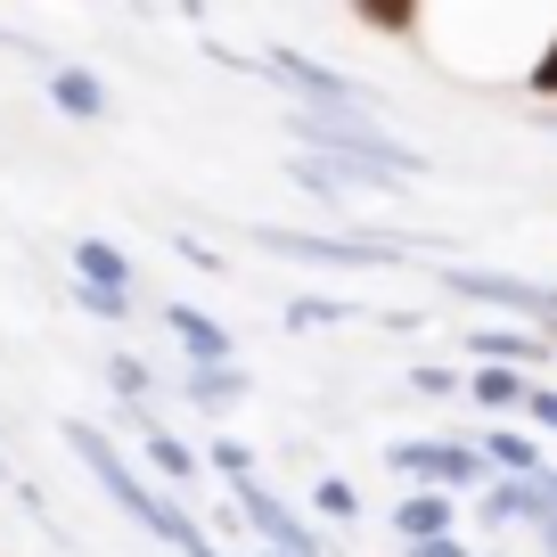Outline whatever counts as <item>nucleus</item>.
I'll list each match as a JSON object with an SVG mask.
<instances>
[{"label":"nucleus","mask_w":557,"mask_h":557,"mask_svg":"<svg viewBox=\"0 0 557 557\" xmlns=\"http://www.w3.org/2000/svg\"><path fill=\"white\" fill-rule=\"evenodd\" d=\"M107 385H115L123 410H148V394H157V369L139 361V352H107Z\"/></svg>","instance_id":"obj_19"},{"label":"nucleus","mask_w":557,"mask_h":557,"mask_svg":"<svg viewBox=\"0 0 557 557\" xmlns=\"http://www.w3.org/2000/svg\"><path fill=\"white\" fill-rule=\"evenodd\" d=\"M541 508H557V459H549V475H541Z\"/></svg>","instance_id":"obj_31"},{"label":"nucleus","mask_w":557,"mask_h":557,"mask_svg":"<svg viewBox=\"0 0 557 557\" xmlns=\"http://www.w3.org/2000/svg\"><path fill=\"white\" fill-rule=\"evenodd\" d=\"M401 385H410V394H426V401H451V394H468V377H451V369H435V361H418Z\"/></svg>","instance_id":"obj_22"},{"label":"nucleus","mask_w":557,"mask_h":557,"mask_svg":"<svg viewBox=\"0 0 557 557\" xmlns=\"http://www.w3.org/2000/svg\"><path fill=\"white\" fill-rule=\"evenodd\" d=\"M345 320H361L345 296H287V329H345Z\"/></svg>","instance_id":"obj_20"},{"label":"nucleus","mask_w":557,"mask_h":557,"mask_svg":"<svg viewBox=\"0 0 557 557\" xmlns=\"http://www.w3.org/2000/svg\"><path fill=\"white\" fill-rule=\"evenodd\" d=\"M312 508H320V524H361V492H352L345 475H320V484H312Z\"/></svg>","instance_id":"obj_21"},{"label":"nucleus","mask_w":557,"mask_h":557,"mask_svg":"<svg viewBox=\"0 0 557 557\" xmlns=\"http://www.w3.org/2000/svg\"><path fill=\"white\" fill-rule=\"evenodd\" d=\"M246 238L278 262H312V271H385L410 255V238L394 230H278V222H246Z\"/></svg>","instance_id":"obj_2"},{"label":"nucleus","mask_w":557,"mask_h":557,"mask_svg":"<svg viewBox=\"0 0 557 557\" xmlns=\"http://www.w3.org/2000/svg\"><path fill=\"white\" fill-rule=\"evenodd\" d=\"M385 468L401 475L410 492H484L492 484V468H484V451L475 443H443V435H401V443H385Z\"/></svg>","instance_id":"obj_5"},{"label":"nucleus","mask_w":557,"mask_h":557,"mask_svg":"<svg viewBox=\"0 0 557 557\" xmlns=\"http://www.w3.org/2000/svg\"><path fill=\"white\" fill-rule=\"evenodd\" d=\"M230 508H238V524H255V533H262V549H278V557H329V541L278 500L262 475H238V484H230Z\"/></svg>","instance_id":"obj_7"},{"label":"nucleus","mask_w":557,"mask_h":557,"mask_svg":"<svg viewBox=\"0 0 557 557\" xmlns=\"http://www.w3.org/2000/svg\"><path fill=\"white\" fill-rule=\"evenodd\" d=\"M206 451H213V468H222V484H238V475H255V443H238V435H213Z\"/></svg>","instance_id":"obj_23"},{"label":"nucleus","mask_w":557,"mask_h":557,"mask_svg":"<svg viewBox=\"0 0 557 557\" xmlns=\"http://www.w3.org/2000/svg\"><path fill=\"white\" fill-rule=\"evenodd\" d=\"M58 435H66V451L83 459V475H90V484H99L107 500H115L123 517L139 524V533H148V508H157V484H148V475H139L132 459H123L115 443H107L99 426H90V418H66V426H58Z\"/></svg>","instance_id":"obj_6"},{"label":"nucleus","mask_w":557,"mask_h":557,"mask_svg":"<svg viewBox=\"0 0 557 557\" xmlns=\"http://www.w3.org/2000/svg\"><path fill=\"white\" fill-rule=\"evenodd\" d=\"M74 304H83V320H132V296H123V287H74Z\"/></svg>","instance_id":"obj_24"},{"label":"nucleus","mask_w":557,"mask_h":557,"mask_svg":"<svg viewBox=\"0 0 557 557\" xmlns=\"http://www.w3.org/2000/svg\"><path fill=\"white\" fill-rule=\"evenodd\" d=\"M181 394H189L206 418H222V410H238V401L255 394V377H246L238 361H222V369H189V385H181Z\"/></svg>","instance_id":"obj_15"},{"label":"nucleus","mask_w":557,"mask_h":557,"mask_svg":"<svg viewBox=\"0 0 557 557\" xmlns=\"http://www.w3.org/2000/svg\"><path fill=\"white\" fill-rule=\"evenodd\" d=\"M533 533H541V557H557V508L533 500Z\"/></svg>","instance_id":"obj_29"},{"label":"nucleus","mask_w":557,"mask_h":557,"mask_svg":"<svg viewBox=\"0 0 557 557\" xmlns=\"http://www.w3.org/2000/svg\"><path fill=\"white\" fill-rule=\"evenodd\" d=\"M262 557H278V549H262Z\"/></svg>","instance_id":"obj_33"},{"label":"nucleus","mask_w":557,"mask_h":557,"mask_svg":"<svg viewBox=\"0 0 557 557\" xmlns=\"http://www.w3.org/2000/svg\"><path fill=\"white\" fill-rule=\"evenodd\" d=\"M541 377H524V369H468V394H475V410L484 418H508V410H524V394H533Z\"/></svg>","instance_id":"obj_16"},{"label":"nucleus","mask_w":557,"mask_h":557,"mask_svg":"<svg viewBox=\"0 0 557 557\" xmlns=\"http://www.w3.org/2000/svg\"><path fill=\"white\" fill-rule=\"evenodd\" d=\"M533 500H541V484H517V475H492V484L475 492V517H484V524H533Z\"/></svg>","instance_id":"obj_17"},{"label":"nucleus","mask_w":557,"mask_h":557,"mask_svg":"<svg viewBox=\"0 0 557 557\" xmlns=\"http://www.w3.org/2000/svg\"><path fill=\"white\" fill-rule=\"evenodd\" d=\"M524 83H533L541 99H557V34L541 41V58H533V74H524Z\"/></svg>","instance_id":"obj_26"},{"label":"nucleus","mask_w":557,"mask_h":557,"mask_svg":"<svg viewBox=\"0 0 557 557\" xmlns=\"http://www.w3.org/2000/svg\"><path fill=\"white\" fill-rule=\"evenodd\" d=\"M255 74L271 90H287V99H304L312 115H385V99L361 83V74L329 66V58H312V50H262Z\"/></svg>","instance_id":"obj_4"},{"label":"nucleus","mask_w":557,"mask_h":557,"mask_svg":"<svg viewBox=\"0 0 557 557\" xmlns=\"http://www.w3.org/2000/svg\"><path fill=\"white\" fill-rule=\"evenodd\" d=\"M451 492H401L394 500V533H401V549L410 541H451Z\"/></svg>","instance_id":"obj_13"},{"label":"nucleus","mask_w":557,"mask_h":557,"mask_svg":"<svg viewBox=\"0 0 557 557\" xmlns=\"http://www.w3.org/2000/svg\"><path fill=\"white\" fill-rule=\"evenodd\" d=\"M468 361H475V369H524V377H533V369L549 361V336L484 320V329H468Z\"/></svg>","instance_id":"obj_10"},{"label":"nucleus","mask_w":557,"mask_h":557,"mask_svg":"<svg viewBox=\"0 0 557 557\" xmlns=\"http://www.w3.org/2000/svg\"><path fill=\"white\" fill-rule=\"evenodd\" d=\"M435 287H443V296H459V304H475V312L524 320L533 336H549V345H557V287H549V278L492 271V262H435Z\"/></svg>","instance_id":"obj_3"},{"label":"nucleus","mask_w":557,"mask_h":557,"mask_svg":"<svg viewBox=\"0 0 557 557\" xmlns=\"http://www.w3.org/2000/svg\"><path fill=\"white\" fill-rule=\"evenodd\" d=\"M287 173H296V189H312L320 206H345V197H385V189H394V173H377V164H329V157H296Z\"/></svg>","instance_id":"obj_8"},{"label":"nucleus","mask_w":557,"mask_h":557,"mask_svg":"<svg viewBox=\"0 0 557 557\" xmlns=\"http://www.w3.org/2000/svg\"><path fill=\"white\" fill-rule=\"evenodd\" d=\"M74 287H123L132 296V255H123L115 238H74Z\"/></svg>","instance_id":"obj_14"},{"label":"nucleus","mask_w":557,"mask_h":557,"mask_svg":"<svg viewBox=\"0 0 557 557\" xmlns=\"http://www.w3.org/2000/svg\"><path fill=\"white\" fill-rule=\"evenodd\" d=\"M173 255H181V262H189V271H213V278H222V255H213V246H206V238H173Z\"/></svg>","instance_id":"obj_27"},{"label":"nucleus","mask_w":557,"mask_h":557,"mask_svg":"<svg viewBox=\"0 0 557 557\" xmlns=\"http://www.w3.org/2000/svg\"><path fill=\"white\" fill-rule=\"evenodd\" d=\"M181 557H230V549H222V541L206 533V541H189V549H181Z\"/></svg>","instance_id":"obj_30"},{"label":"nucleus","mask_w":557,"mask_h":557,"mask_svg":"<svg viewBox=\"0 0 557 557\" xmlns=\"http://www.w3.org/2000/svg\"><path fill=\"white\" fill-rule=\"evenodd\" d=\"M50 107L66 123H107V83L90 66H66V58H58L50 66Z\"/></svg>","instance_id":"obj_12"},{"label":"nucleus","mask_w":557,"mask_h":557,"mask_svg":"<svg viewBox=\"0 0 557 557\" xmlns=\"http://www.w3.org/2000/svg\"><path fill=\"white\" fill-rule=\"evenodd\" d=\"M524 418H533L541 435H557V385H533V394H524Z\"/></svg>","instance_id":"obj_25"},{"label":"nucleus","mask_w":557,"mask_h":557,"mask_svg":"<svg viewBox=\"0 0 557 557\" xmlns=\"http://www.w3.org/2000/svg\"><path fill=\"white\" fill-rule=\"evenodd\" d=\"M0 484H17V468H9V451H0Z\"/></svg>","instance_id":"obj_32"},{"label":"nucleus","mask_w":557,"mask_h":557,"mask_svg":"<svg viewBox=\"0 0 557 557\" xmlns=\"http://www.w3.org/2000/svg\"><path fill=\"white\" fill-rule=\"evenodd\" d=\"M278 132L296 139V157L377 164V173H394V181H426V173H435V164H426V148L394 139L377 115H312V107H287V115H278Z\"/></svg>","instance_id":"obj_1"},{"label":"nucleus","mask_w":557,"mask_h":557,"mask_svg":"<svg viewBox=\"0 0 557 557\" xmlns=\"http://www.w3.org/2000/svg\"><path fill=\"white\" fill-rule=\"evenodd\" d=\"M401 557H468V541H459V533H451V541H410Z\"/></svg>","instance_id":"obj_28"},{"label":"nucleus","mask_w":557,"mask_h":557,"mask_svg":"<svg viewBox=\"0 0 557 557\" xmlns=\"http://www.w3.org/2000/svg\"><path fill=\"white\" fill-rule=\"evenodd\" d=\"M475 451H484V468H492V475H517V484H541V475H549L541 443H533V435H517V426H484V435H475Z\"/></svg>","instance_id":"obj_11"},{"label":"nucleus","mask_w":557,"mask_h":557,"mask_svg":"<svg viewBox=\"0 0 557 557\" xmlns=\"http://www.w3.org/2000/svg\"><path fill=\"white\" fill-rule=\"evenodd\" d=\"M139 459H148L164 484H197V451H189L181 435H164V426H148V435H139Z\"/></svg>","instance_id":"obj_18"},{"label":"nucleus","mask_w":557,"mask_h":557,"mask_svg":"<svg viewBox=\"0 0 557 557\" xmlns=\"http://www.w3.org/2000/svg\"><path fill=\"white\" fill-rule=\"evenodd\" d=\"M164 329L181 336L189 369H222V361H238V336H230L222 320L206 312V304H164Z\"/></svg>","instance_id":"obj_9"}]
</instances>
